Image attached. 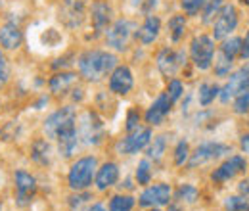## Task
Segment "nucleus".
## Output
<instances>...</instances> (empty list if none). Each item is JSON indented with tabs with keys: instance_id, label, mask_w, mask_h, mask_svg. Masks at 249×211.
<instances>
[{
	"instance_id": "obj_21",
	"label": "nucleus",
	"mask_w": 249,
	"mask_h": 211,
	"mask_svg": "<svg viewBox=\"0 0 249 211\" xmlns=\"http://www.w3.org/2000/svg\"><path fill=\"white\" fill-rule=\"evenodd\" d=\"M21 42H23V33L18 25L6 23L0 29V46L4 50H16V48L21 46Z\"/></svg>"
},
{
	"instance_id": "obj_40",
	"label": "nucleus",
	"mask_w": 249,
	"mask_h": 211,
	"mask_svg": "<svg viewBox=\"0 0 249 211\" xmlns=\"http://www.w3.org/2000/svg\"><path fill=\"white\" fill-rule=\"evenodd\" d=\"M240 60H249V31L242 38V50H240Z\"/></svg>"
},
{
	"instance_id": "obj_42",
	"label": "nucleus",
	"mask_w": 249,
	"mask_h": 211,
	"mask_svg": "<svg viewBox=\"0 0 249 211\" xmlns=\"http://www.w3.org/2000/svg\"><path fill=\"white\" fill-rule=\"evenodd\" d=\"M240 146H242V150L246 152V153H249V133L242 134V138H240Z\"/></svg>"
},
{
	"instance_id": "obj_45",
	"label": "nucleus",
	"mask_w": 249,
	"mask_h": 211,
	"mask_svg": "<svg viewBox=\"0 0 249 211\" xmlns=\"http://www.w3.org/2000/svg\"><path fill=\"white\" fill-rule=\"evenodd\" d=\"M242 2H244V4H248V6H249V0H242Z\"/></svg>"
},
{
	"instance_id": "obj_1",
	"label": "nucleus",
	"mask_w": 249,
	"mask_h": 211,
	"mask_svg": "<svg viewBox=\"0 0 249 211\" xmlns=\"http://www.w3.org/2000/svg\"><path fill=\"white\" fill-rule=\"evenodd\" d=\"M79 73L87 81H102L107 73L117 67V56L107 50H89L79 58Z\"/></svg>"
},
{
	"instance_id": "obj_44",
	"label": "nucleus",
	"mask_w": 249,
	"mask_h": 211,
	"mask_svg": "<svg viewBox=\"0 0 249 211\" xmlns=\"http://www.w3.org/2000/svg\"><path fill=\"white\" fill-rule=\"evenodd\" d=\"M169 211H182V210H180L178 206H175V204H173V206H169Z\"/></svg>"
},
{
	"instance_id": "obj_26",
	"label": "nucleus",
	"mask_w": 249,
	"mask_h": 211,
	"mask_svg": "<svg viewBox=\"0 0 249 211\" xmlns=\"http://www.w3.org/2000/svg\"><path fill=\"white\" fill-rule=\"evenodd\" d=\"M167 27H169L171 40H173V42H178V40L182 38L184 31H186V18H184V16H180V14H177V16H173V18L169 19Z\"/></svg>"
},
{
	"instance_id": "obj_38",
	"label": "nucleus",
	"mask_w": 249,
	"mask_h": 211,
	"mask_svg": "<svg viewBox=\"0 0 249 211\" xmlns=\"http://www.w3.org/2000/svg\"><path fill=\"white\" fill-rule=\"evenodd\" d=\"M8 77H10V65H8L6 56H4L2 50H0V87L8 81Z\"/></svg>"
},
{
	"instance_id": "obj_34",
	"label": "nucleus",
	"mask_w": 249,
	"mask_h": 211,
	"mask_svg": "<svg viewBox=\"0 0 249 211\" xmlns=\"http://www.w3.org/2000/svg\"><path fill=\"white\" fill-rule=\"evenodd\" d=\"M136 181H138V184H142V186L150 184V181H152V165H150V159H142L138 163V167H136Z\"/></svg>"
},
{
	"instance_id": "obj_14",
	"label": "nucleus",
	"mask_w": 249,
	"mask_h": 211,
	"mask_svg": "<svg viewBox=\"0 0 249 211\" xmlns=\"http://www.w3.org/2000/svg\"><path fill=\"white\" fill-rule=\"evenodd\" d=\"M90 19H92L94 35H100L111 25L113 19V8L109 6L107 0H94L90 6Z\"/></svg>"
},
{
	"instance_id": "obj_16",
	"label": "nucleus",
	"mask_w": 249,
	"mask_h": 211,
	"mask_svg": "<svg viewBox=\"0 0 249 211\" xmlns=\"http://www.w3.org/2000/svg\"><path fill=\"white\" fill-rule=\"evenodd\" d=\"M60 19L71 29L79 27L85 21V4L81 0H63L60 8Z\"/></svg>"
},
{
	"instance_id": "obj_20",
	"label": "nucleus",
	"mask_w": 249,
	"mask_h": 211,
	"mask_svg": "<svg viewBox=\"0 0 249 211\" xmlns=\"http://www.w3.org/2000/svg\"><path fill=\"white\" fill-rule=\"evenodd\" d=\"M159 31H161V19L157 16H146L144 23L138 27L136 31V38L142 42V44H152L154 40H157L159 37Z\"/></svg>"
},
{
	"instance_id": "obj_35",
	"label": "nucleus",
	"mask_w": 249,
	"mask_h": 211,
	"mask_svg": "<svg viewBox=\"0 0 249 211\" xmlns=\"http://www.w3.org/2000/svg\"><path fill=\"white\" fill-rule=\"evenodd\" d=\"M188 159H190V144L186 140H180L175 148V165L180 167V165L188 163Z\"/></svg>"
},
{
	"instance_id": "obj_41",
	"label": "nucleus",
	"mask_w": 249,
	"mask_h": 211,
	"mask_svg": "<svg viewBox=\"0 0 249 211\" xmlns=\"http://www.w3.org/2000/svg\"><path fill=\"white\" fill-rule=\"evenodd\" d=\"M238 192H240L242 196H249V177L248 179H244V181H240V184H238Z\"/></svg>"
},
{
	"instance_id": "obj_29",
	"label": "nucleus",
	"mask_w": 249,
	"mask_h": 211,
	"mask_svg": "<svg viewBox=\"0 0 249 211\" xmlns=\"http://www.w3.org/2000/svg\"><path fill=\"white\" fill-rule=\"evenodd\" d=\"M232 110H234L236 115H246L249 112V85L244 91H240L234 96V100H232Z\"/></svg>"
},
{
	"instance_id": "obj_6",
	"label": "nucleus",
	"mask_w": 249,
	"mask_h": 211,
	"mask_svg": "<svg viewBox=\"0 0 249 211\" xmlns=\"http://www.w3.org/2000/svg\"><path fill=\"white\" fill-rule=\"evenodd\" d=\"M132 31H134V23L128 21V19H117L115 23H111L107 31H106V42L111 50L115 52H123L126 50L128 42H130V37H132Z\"/></svg>"
},
{
	"instance_id": "obj_39",
	"label": "nucleus",
	"mask_w": 249,
	"mask_h": 211,
	"mask_svg": "<svg viewBox=\"0 0 249 211\" xmlns=\"http://www.w3.org/2000/svg\"><path fill=\"white\" fill-rule=\"evenodd\" d=\"M138 121H140L138 112H136V110H130L128 119H126V131H128V133H132L134 129H138Z\"/></svg>"
},
{
	"instance_id": "obj_12",
	"label": "nucleus",
	"mask_w": 249,
	"mask_h": 211,
	"mask_svg": "<svg viewBox=\"0 0 249 211\" xmlns=\"http://www.w3.org/2000/svg\"><path fill=\"white\" fill-rule=\"evenodd\" d=\"M171 184L167 182H157L154 186H148L140 198H138V204L142 208H159V206H167L169 200H171Z\"/></svg>"
},
{
	"instance_id": "obj_25",
	"label": "nucleus",
	"mask_w": 249,
	"mask_h": 211,
	"mask_svg": "<svg viewBox=\"0 0 249 211\" xmlns=\"http://www.w3.org/2000/svg\"><path fill=\"white\" fill-rule=\"evenodd\" d=\"M31 157L36 163H40V165H48L50 159H52V146L48 144V140H44V138L36 140V142L33 144Z\"/></svg>"
},
{
	"instance_id": "obj_8",
	"label": "nucleus",
	"mask_w": 249,
	"mask_h": 211,
	"mask_svg": "<svg viewBox=\"0 0 249 211\" xmlns=\"http://www.w3.org/2000/svg\"><path fill=\"white\" fill-rule=\"evenodd\" d=\"M156 63H157V69L161 71L163 77L175 79V75L186 63V52L184 50H175V48H163L157 54Z\"/></svg>"
},
{
	"instance_id": "obj_37",
	"label": "nucleus",
	"mask_w": 249,
	"mask_h": 211,
	"mask_svg": "<svg viewBox=\"0 0 249 211\" xmlns=\"http://www.w3.org/2000/svg\"><path fill=\"white\" fill-rule=\"evenodd\" d=\"M165 92L169 94V98H171L173 102H177V100H180V96H182V92H184V87H182V83H180L178 79H171Z\"/></svg>"
},
{
	"instance_id": "obj_43",
	"label": "nucleus",
	"mask_w": 249,
	"mask_h": 211,
	"mask_svg": "<svg viewBox=\"0 0 249 211\" xmlns=\"http://www.w3.org/2000/svg\"><path fill=\"white\" fill-rule=\"evenodd\" d=\"M89 211H107V210H106V208H104L102 204H94V206Z\"/></svg>"
},
{
	"instance_id": "obj_5",
	"label": "nucleus",
	"mask_w": 249,
	"mask_h": 211,
	"mask_svg": "<svg viewBox=\"0 0 249 211\" xmlns=\"http://www.w3.org/2000/svg\"><path fill=\"white\" fill-rule=\"evenodd\" d=\"M238 27V10L234 4H224L213 19V40H224Z\"/></svg>"
},
{
	"instance_id": "obj_11",
	"label": "nucleus",
	"mask_w": 249,
	"mask_h": 211,
	"mask_svg": "<svg viewBox=\"0 0 249 211\" xmlns=\"http://www.w3.org/2000/svg\"><path fill=\"white\" fill-rule=\"evenodd\" d=\"M249 85V63H246L244 67H240L238 71H234L230 75V79L226 81V85L218 91V98L222 104H228L230 100H234V96L240 91H244Z\"/></svg>"
},
{
	"instance_id": "obj_28",
	"label": "nucleus",
	"mask_w": 249,
	"mask_h": 211,
	"mask_svg": "<svg viewBox=\"0 0 249 211\" xmlns=\"http://www.w3.org/2000/svg\"><path fill=\"white\" fill-rule=\"evenodd\" d=\"M146 148H148V150H146L148 159L159 161V159L163 157V153H165V148H167V136L159 134V136H156V138H154V142H152V144H148Z\"/></svg>"
},
{
	"instance_id": "obj_24",
	"label": "nucleus",
	"mask_w": 249,
	"mask_h": 211,
	"mask_svg": "<svg viewBox=\"0 0 249 211\" xmlns=\"http://www.w3.org/2000/svg\"><path fill=\"white\" fill-rule=\"evenodd\" d=\"M240 50H242V38L240 37H226L222 40V44L218 46V54L230 61L240 58Z\"/></svg>"
},
{
	"instance_id": "obj_15",
	"label": "nucleus",
	"mask_w": 249,
	"mask_h": 211,
	"mask_svg": "<svg viewBox=\"0 0 249 211\" xmlns=\"http://www.w3.org/2000/svg\"><path fill=\"white\" fill-rule=\"evenodd\" d=\"M132 87H134L132 71L126 65H117L109 75V91L117 96H124L132 91Z\"/></svg>"
},
{
	"instance_id": "obj_13",
	"label": "nucleus",
	"mask_w": 249,
	"mask_h": 211,
	"mask_svg": "<svg viewBox=\"0 0 249 211\" xmlns=\"http://www.w3.org/2000/svg\"><path fill=\"white\" fill-rule=\"evenodd\" d=\"M79 131H81V138L87 144H100L104 140V134H106L104 123L98 119L96 114H92V112L83 114L81 123H79Z\"/></svg>"
},
{
	"instance_id": "obj_2",
	"label": "nucleus",
	"mask_w": 249,
	"mask_h": 211,
	"mask_svg": "<svg viewBox=\"0 0 249 211\" xmlns=\"http://www.w3.org/2000/svg\"><path fill=\"white\" fill-rule=\"evenodd\" d=\"M96 171H98V161H96L94 155H87V157L77 159L71 165L69 175H67L69 188L71 190H77V192L87 190L92 184L94 177H96Z\"/></svg>"
},
{
	"instance_id": "obj_7",
	"label": "nucleus",
	"mask_w": 249,
	"mask_h": 211,
	"mask_svg": "<svg viewBox=\"0 0 249 211\" xmlns=\"http://www.w3.org/2000/svg\"><path fill=\"white\" fill-rule=\"evenodd\" d=\"M77 125V112L73 106H65L62 110L54 112L48 119L44 121V133L48 138H56L62 131Z\"/></svg>"
},
{
	"instance_id": "obj_22",
	"label": "nucleus",
	"mask_w": 249,
	"mask_h": 211,
	"mask_svg": "<svg viewBox=\"0 0 249 211\" xmlns=\"http://www.w3.org/2000/svg\"><path fill=\"white\" fill-rule=\"evenodd\" d=\"M56 140H58V150H60V153H62L63 157H71L75 148H77V144H79L77 125H73V127L62 131V133L56 136Z\"/></svg>"
},
{
	"instance_id": "obj_23",
	"label": "nucleus",
	"mask_w": 249,
	"mask_h": 211,
	"mask_svg": "<svg viewBox=\"0 0 249 211\" xmlns=\"http://www.w3.org/2000/svg\"><path fill=\"white\" fill-rule=\"evenodd\" d=\"M77 83V75L71 73V71H62V73H56L52 79H50V91L54 94H65L73 85Z\"/></svg>"
},
{
	"instance_id": "obj_10",
	"label": "nucleus",
	"mask_w": 249,
	"mask_h": 211,
	"mask_svg": "<svg viewBox=\"0 0 249 211\" xmlns=\"http://www.w3.org/2000/svg\"><path fill=\"white\" fill-rule=\"evenodd\" d=\"M248 169V159L244 155H230L226 161H222L217 169L211 173V181L220 184L226 182L234 177H238L240 173H246Z\"/></svg>"
},
{
	"instance_id": "obj_31",
	"label": "nucleus",
	"mask_w": 249,
	"mask_h": 211,
	"mask_svg": "<svg viewBox=\"0 0 249 211\" xmlns=\"http://www.w3.org/2000/svg\"><path fill=\"white\" fill-rule=\"evenodd\" d=\"M132 208H134V198L132 196L117 194L109 200V211H132Z\"/></svg>"
},
{
	"instance_id": "obj_17",
	"label": "nucleus",
	"mask_w": 249,
	"mask_h": 211,
	"mask_svg": "<svg viewBox=\"0 0 249 211\" xmlns=\"http://www.w3.org/2000/svg\"><path fill=\"white\" fill-rule=\"evenodd\" d=\"M16 190H18L16 200H18L19 206L31 204L33 194L36 192V181H35V177H33L31 173L23 171V169L16 171Z\"/></svg>"
},
{
	"instance_id": "obj_30",
	"label": "nucleus",
	"mask_w": 249,
	"mask_h": 211,
	"mask_svg": "<svg viewBox=\"0 0 249 211\" xmlns=\"http://www.w3.org/2000/svg\"><path fill=\"white\" fill-rule=\"evenodd\" d=\"M199 198V190L194 184H180L177 190V200L184 204H196Z\"/></svg>"
},
{
	"instance_id": "obj_33",
	"label": "nucleus",
	"mask_w": 249,
	"mask_h": 211,
	"mask_svg": "<svg viewBox=\"0 0 249 211\" xmlns=\"http://www.w3.org/2000/svg\"><path fill=\"white\" fill-rule=\"evenodd\" d=\"M226 2L224 0H207L205 2V6H203V23H211L215 18H217V14L220 12V8L224 6Z\"/></svg>"
},
{
	"instance_id": "obj_4",
	"label": "nucleus",
	"mask_w": 249,
	"mask_h": 211,
	"mask_svg": "<svg viewBox=\"0 0 249 211\" xmlns=\"http://www.w3.org/2000/svg\"><path fill=\"white\" fill-rule=\"evenodd\" d=\"M230 146L222 144V142H203L199 144L194 153H190V159H188V167L190 169H196V167H201L209 161H215L218 157L230 153Z\"/></svg>"
},
{
	"instance_id": "obj_46",
	"label": "nucleus",
	"mask_w": 249,
	"mask_h": 211,
	"mask_svg": "<svg viewBox=\"0 0 249 211\" xmlns=\"http://www.w3.org/2000/svg\"><path fill=\"white\" fill-rule=\"evenodd\" d=\"M154 211H159V210H156V208H154Z\"/></svg>"
},
{
	"instance_id": "obj_19",
	"label": "nucleus",
	"mask_w": 249,
	"mask_h": 211,
	"mask_svg": "<svg viewBox=\"0 0 249 211\" xmlns=\"http://www.w3.org/2000/svg\"><path fill=\"white\" fill-rule=\"evenodd\" d=\"M117 179H119V167H117V163L107 161V163H104L96 171L94 182H96V188L98 190H107V188H111L117 182Z\"/></svg>"
},
{
	"instance_id": "obj_47",
	"label": "nucleus",
	"mask_w": 249,
	"mask_h": 211,
	"mask_svg": "<svg viewBox=\"0 0 249 211\" xmlns=\"http://www.w3.org/2000/svg\"><path fill=\"white\" fill-rule=\"evenodd\" d=\"M0 211H2V206H0Z\"/></svg>"
},
{
	"instance_id": "obj_36",
	"label": "nucleus",
	"mask_w": 249,
	"mask_h": 211,
	"mask_svg": "<svg viewBox=\"0 0 249 211\" xmlns=\"http://www.w3.org/2000/svg\"><path fill=\"white\" fill-rule=\"evenodd\" d=\"M207 0H180V8L184 10L186 16H197L199 10H203Z\"/></svg>"
},
{
	"instance_id": "obj_18",
	"label": "nucleus",
	"mask_w": 249,
	"mask_h": 211,
	"mask_svg": "<svg viewBox=\"0 0 249 211\" xmlns=\"http://www.w3.org/2000/svg\"><path fill=\"white\" fill-rule=\"evenodd\" d=\"M173 100L169 98V94L167 92H163V94H159L157 96V100L148 108V112H146V115H144V119L148 125H161L163 119L171 114V110H173Z\"/></svg>"
},
{
	"instance_id": "obj_27",
	"label": "nucleus",
	"mask_w": 249,
	"mask_h": 211,
	"mask_svg": "<svg viewBox=\"0 0 249 211\" xmlns=\"http://www.w3.org/2000/svg\"><path fill=\"white\" fill-rule=\"evenodd\" d=\"M218 85L215 83H203L201 87H199V106H211L213 102H215V98H218Z\"/></svg>"
},
{
	"instance_id": "obj_32",
	"label": "nucleus",
	"mask_w": 249,
	"mask_h": 211,
	"mask_svg": "<svg viewBox=\"0 0 249 211\" xmlns=\"http://www.w3.org/2000/svg\"><path fill=\"white\" fill-rule=\"evenodd\" d=\"M224 210L226 211H249V198L248 196H228L224 200Z\"/></svg>"
},
{
	"instance_id": "obj_3",
	"label": "nucleus",
	"mask_w": 249,
	"mask_h": 211,
	"mask_svg": "<svg viewBox=\"0 0 249 211\" xmlns=\"http://www.w3.org/2000/svg\"><path fill=\"white\" fill-rule=\"evenodd\" d=\"M190 56L197 69L207 71L213 65L215 58V40L209 35H197L190 42Z\"/></svg>"
},
{
	"instance_id": "obj_9",
	"label": "nucleus",
	"mask_w": 249,
	"mask_h": 211,
	"mask_svg": "<svg viewBox=\"0 0 249 211\" xmlns=\"http://www.w3.org/2000/svg\"><path fill=\"white\" fill-rule=\"evenodd\" d=\"M152 140V129L150 127H138L134 129L132 133H128L123 140L117 142V152L124 153V155H130V153H138L140 150H144Z\"/></svg>"
}]
</instances>
